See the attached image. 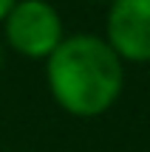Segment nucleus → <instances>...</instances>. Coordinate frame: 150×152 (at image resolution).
Instances as JSON below:
<instances>
[{
  "label": "nucleus",
  "instance_id": "1",
  "mask_svg": "<svg viewBox=\"0 0 150 152\" xmlns=\"http://www.w3.org/2000/svg\"><path fill=\"white\" fill-rule=\"evenodd\" d=\"M45 87L62 113L74 118H99L122 99L125 62L102 34H65L45 59Z\"/></svg>",
  "mask_w": 150,
  "mask_h": 152
},
{
  "label": "nucleus",
  "instance_id": "2",
  "mask_svg": "<svg viewBox=\"0 0 150 152\" xmlns=\"http://www.w3.org/2000/svg\"><path fill=\"white\" fill-rule=\"evenodd\" d=\"M0 37L6 51H14L23 59L45 62L65 39V23L51 0H17L0 23Z\"/></svg>",
  "mask_w": 150,
  "mask_h": 152
},
{
  "label": "nucleus",
  "instance_id": "3",
  "mask_svg": "<svg viewBox=\"0 0 150 152\" xmlns=\"http://www.w3.org/2000/svg\"><path fill=\"white\" fill-rule=\"evenodd\" d=\"M102 37L125 65H150V0H111Z\"/></svg>",
  "mask_w": 150,
  "mask_h": 152
},
{
  "label": "nucleus",
  "instance_id": "4",
  "mask_svg": "<svg viewBox=\"0 0 150 152\" xmlns=\"http://www.w3.org/2000/svg\"><path fill=\"white\" fill-rule=\"evenodd\" d=\"M14 3H17V0H0V23H3V17L9 14L11 9H14Z\"/></svg>",
  "mask_w": 150,
  "mask_h": 152
},
{
  "label": "nucleus",
  "instance_id": "5",
  "mask_svg": "<svg viewBox=\"0 0 150 152\" xmlns=\"http://www.w3.org/2000/svg\"><path fill=\"white\" fill-rule=\"evenodd\" d=\"M3 62H6V45H3V37H0V71H3Z\"/></svg>",
  "mask_w": 150,
  "mask_h": 152
},
{
  "label": "nucleus",
  "instance_id": "6",
  "mask_svg": "<svg viewBox=\"0 0 150 152\" xmlns=\"http://www.w3.org/2000/svg\"><path fill=\"white\" fill-rule=\"evenodd\" d=\"M85 3H102V6H108L111 0H85Z\"/></svg>",
  "mask_w": 150,
  "mask_h": 152
}]
</instances>
